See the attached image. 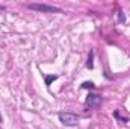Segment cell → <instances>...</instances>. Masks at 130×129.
Listing matches in <instances>:
<instances>
[{"instance_id": "cell-5", "label": "cell", "mask_w": 130, "mask_h": 129, "mask_svg": "<svg viewBox=\"0 0 130 129\" xmlns=\"http://www.w3.org/2000/svg\"><path fill=\"white\" fill-rule=\"evenodd\" d=\"M58 79V76L56 74H48V76H45V85H50L53 81H56Z\"/></svg>"}, {"instance_id": "cell-6", "label": "cell", "mask_w": 130, "mask_h": 129, "mask_svg": "<svg viewBox=\"0 0 130 129\" xmlns=\"http://www.w3.org/2000/svg\"><path fill=\"white\" fill-rule=\"evenodd\" d=\"M118 21L120 23H126V15L123 11H118Z\"/></svg>"}, {"instance_id": "cell-7", "label": "cell", "mask_w": 130, "mask_h": 129, "mask_svg": "<svg viewBox=\"0 0 130 129\" xmlns=\"http://www.w3.org/2000/svg\"><path fill=\"white\" fill-rule=\"evenodd\" d=\"M82 87H83V88H86V90H92L95 85H94L92 82H83V84H82Z\"/></svg>"}, {"instance_id": "cell-1", "label": "cell", "mask_w": 130, "mask_h": 129, "mask_svg": "<svg viewBox=\"0 0 130 129\" xmlns=\"http://www.w3.org/2000/svg\"><path fill=\"white\" fill-rule=\"evenodd\" d=\"M26 8L32 9V11H36V12H56V14H61L62 9L56 8V6H52V5H45V3H27Z\"/></svg>"}, {"instance_id": "cell-2", "label": "cell", "mask_w": 130, "mask_h": 129, "mask_svg": "<svg viewBox=\"0 0 130 129\" xmlns=\"http://www.w3.org/2000/svg\"><path fill=\"white\" fill-rule=\"evenodd\" d=\"M79 120L80 117L73 114V112H59V122L64 125V126H68V128H74L79 125Z\"/></svg>"}, {"instance_id": "cell-8", "label": "cell", "mask_w": 130, "mask_h": 129, "mask_svg": "<svg viewBox=\"0 0 130 129\" xmlns=\"http://www.w3.org/2000/svg\"><path fill=\"white\" fill-rule=\"evenodd\" d=\"M0 11H5V6L3 5H0Z\"/></svg>"}, {"instance_id": "cell-9", "label": "cell", "mask_w": 130, "mask_h": 129, "mask_svg": "<svg viewBox=\"0 0 130 129\" xmlns=\"http://www.w3.org/2000/svg\"><path fill=\"white\" fill-rule=\"evenodd\" d=\"M0 123H3V117H2V114H0Z\"/></svg>"}, {"instance_id": "cell-3", "label": "cell", "mask_w": 130, "mask_h": 129, "mask_svg": "<svg viewBox=\"0 0 130 129\" xmlns=\"http://www.w3.org/2000/svg\"><path fill=\"white\" fill-rule=\"evenodd\" d=\"M85 103H86V106H89V108H100L101 103H103V97L97 96V94H89Z\"/></svg>"}, {"instance_id": "cell-4", "label": "cell", "mask_w": 130, "mask_h": 129, "mask_svg": "<svg viewBox=\"0 0 130 129\" xmlns=\"http://www.w3.org/2000/svg\"><path fill=\"white\" fill-rule=\"evenodd\" d=\"M86 67L88 68H94V50H91L89 52V56H88V62H86Z\"/></svg>"}]
</instances>
